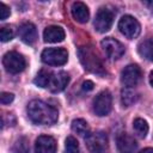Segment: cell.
Instances as JSON below:
<instances>
[{"instance_id": "6da1fadb", "label": "cell", "mask_w": 153, "mask_h": 153, "mask_svg": "<svg viewBox=\"0 0 153 153\" xmlns=\"http://www.w3.org/2000/svg\"><path fill=\"white\" fill-rule=\"evenodd\" d=\"M26 111L29 118L35 124L50 126L54 124L59 118V112L54 106L38 99L31 100L27 104Z\"/></svg>"}, {"instance_id": "7a4b0ae2", "label": "cell", "mask_w": 153, "mask_h": 153, "mask_svg": "<svg viewBox=\"0 0 153 153\" xmlns=\"http://www.w3.org/2000/svg\"><path fill=\"white\" fill-rule=\"evenodd\" d=\"M78 56H79V60H80L82 67L85 68V71H87L92 74L100 75V76H103L106 73L100 59L94 53L92 47H87V45L80 47L78 49Z\"/></svg>"}, {"instance_id": "3957f363", "label": "cell", "mask_w": 153, "mask_h": 153, "mask_svg": "<svg viewBox=\"0 0 153 153\" xmlns=\"http://www.w3.org/2000/svg\"><path fill=\"white\" fill-rule=\"evenodd\" d=\"M2 65L8 73L18 74L25 69L26 61L22 54L17 51H8L2 57Z\"/></svg>"}, {"instance_id": "277c9868", "label": "cell", "mask_w": 153, "mask_h": 153, "mask_svg": "<svg viewBox=\"0 0 153 153\" xmlns=\"http://www.w3.org/2000/svg\"><path fill=\"white\" fill-rule=\"evenodd\" d=\"M41 59L50 66H62L68 60V53L63 48H47L42 51Z\"/></svg>"}, {"instance_id": "5b68a950", "label": "cell", "mask_w": 153, "mask_h": 153, "mask_svg": "<svg viewBox=\"0 0 153 153\" xmlns=\"http://www.w3.org/2000/svg\"><path fill=\"white\" fill-rule=\"evenodd\" d=\"M85 142L90 153H105L108 149V136L103 131L90 133V135L85 137Z\"/></svg>"}, {"instance_id": "8992f818", "label": "cell", "mask_w": 153, "mask_h": 153, "mask_svg": "<svg viewBox=\"0 0 153 153\" xmlns=\"http://www.w3.org/2000/svg\"><path fill=\"white\" fill-rule=\"evenodd\" d=\"M118 29L123 36H126L129 39H133L139 36L141 31L140 23L133 17V16H123L118 22Z\"/></svg>"}, {"instance_id": "52a82bcc", "label": "cell", "mask_w": 153, "mask_h": 153, "mask_svg": "<svg viewBox=\"0 0 153 153\" xmlns=\"http://www.w3.org/2000/svg\"><path fill=\"white\" fill-rule=\"evenodd\" d=\"M112 108V97L109 91L99 92L93 100V111L98 116H106Z\"/></svg>"}, {"instance_id": "ba28073f", "label": "cell", "mask_w": 153, "mask_h": 153, "mask_svg": "<svg viewBox=\"0 0 153 153\" xmlns=\"http://www.w3.org/2000/svg\"><path fill=\"white\" fill-rule=\"evenodd\" d=\"M112 23H114V12L106 7L99 8V11L96 14L94 23H93L94 29L98 32L103 33V32H106L111 29Z\"/></svg>"}, {"instance_id": "9c48e42d", "label": "cell", "mask_w": 153, "mask_h": 153, "mask_svg": "<svg viewBox=\"0 0 153 153\" xmlns=\"http://www.w3.org/2000/svg\"><path fill=\"white\" fill-rule=\"evenodd\" d=\"M100 47H102L103 51L105 53V55L109 59H112V60H117V59H120L124 54L123 44L120 41L112 38V37L104 38L100 42Z\"/></svg>"}, {"instance_id": "30bf717a", "label": "cell", "mask_w": 153, "mask_h": 153, "mask_svg": "<svg viewBox=\"0 0 153 153\" xmlns=\"http://www.w3.org/2000/svg\"><path fill=\"white\" fill-rule=\"evenodd\" d=\"M141 79V69L137 65H128L121 73V81L126 87H134Z\"/></svg>"}, {"instance_id": "8fae6325", "label": "cell", "mask_w": 153, "mask_h": 153, "mask_svg": "<svg viewBox=\"0 0 153 153\" xmlns=\"http://www.w3.org/2000/svg\"><path fill=\"white\" fill-rule=\"evenodd\" d=\"M56 141L53 136L41 135L36 139L35 142V152L36 153H56Z\"/></svg>"}, {"instance_id": "7c38bea8", "label": "cell", "mask_w": 153, "mask_h": 153, "mask_svg": "<svg viewBox=\"0 0 153 153\" xmlns=\"http://www.w3.org/2000/svg\"><path fill=\"white\" fill-rule=\"evenodd\" d=\"M117 148L120 153H135L137 148V143L133 136L127 133H120L116 137Z\"/></svg>"}, {"instance_id": "4fadbf2b", "label": "cell", "mask_w": 153, "mask_h": 153, "mask_svg": "<svg viewBox=\"0 0 153 153\" xmlns=\"http://www.w3.org/2000/svg\"><path fill=\"white\" fill-rule=\"evenodd\" d=\"M68 82H69V75L66 72L53 73L51 74V78H50V82H49L48 88L51 92L57 93V92L63 91L66 88V86L68 85Z\"/></svg>"}, {"instance_id": "5bb4252c", "label": "cell", "mask_w": 153, "mask_h": 153, "mask_svg": "<svg viewBox=\"0 0 153 153\" xmlns=\"http://www.w3.org/2000/svg\"><path fill=\"white\" fill-rule=\"evenodd\" d=\"M18 36L26 44H33L37 39V30L32 23H23L18 27Z\"/></svg>"}, {"instance_id": "9a60e30c", "label": "cell", "mask_w": 153, "mask_h": 153, "mask_svg": "<svg viewBox=\"0 0 153 153\" xmlns=\"http://www.w3.org/2000/svg\"><path fill=\"white\" fill-rule=\"evenodd\" d=\"M43 38L48 43H59L65 39V30L57 25L47 26L43 31Z\"/></svg>"}, {"instance_id": "2e32d148", "label": "cell", "mask_w": 153, "mask_h": 153, "mask_svg": "<svg viewBox=\"0 0 153 153\" xmlns=\"http://www.w3.org/2000/svg\"><path fill=\"white\" fill-rule=\"evenodd\" d=\"M71 12H72V16H73V18H74L75 22L81 23V24L88 22L90 12H88L87 6L84 2H81V1L73 2L72 8H71Z\"/></svg>"}, {"instance_id": "e0dca14e", "label": "cell", "mask_w": 153, "mask_h": 153, "mask_svg": "<svg viewBox=\"0 0 153 153\" xmlns=\"http://www.w3.org/2000/svg\"><path fill=\"white\" fill-rule=\"evenodd\" d=\"M137 51L141 57H143L147 61L153 62V38H146L137 45Z\"/></svg>"}, {"instance_id": "ac0fdd59", "label": "cell", "mask_w": 153, "mask_h": 153, "mask_svg": "<svg viewBox=\"0 0 153 153\" xmlns=\"http://www.w3.org/2000/svg\"><path fill=\"white\" fill-rule=\"evenodd\" d=\"M72 130L84 137H87L90 135V126L82 118H76L72 121Z\"/></svg>"}, {"instance_id": "d6986e66", "label": "cell", "mask_w": 153, "mask_h": 153, "mask_svg": "<svg viewBox=\"0 0 153 153\" xmlns=\"http://www.w3.org/2000/svg\"><path fill=\"white\" fill-rule=\"evenodd\" d=\"M137 98H139L137 93L131 87H126V88L122 90L121 100H122V104L124 106H130L131 104H134L137 100Z\"/></svg>"}, {"instance_id": "ffe728a7", "label": "cell", "mask_w": 153, "mask_h": 153, "mask_svg": "<svg viewBox=\"0 0 153 153\" xmlns=\"http://www.w3.org/2000/svg\"><path fill=\"white\" fill-rule=\"evenodd\" d=\"M133 129L139 137L143 139V137H146L149 127H148V123L143 118H135L133 122Z\"/></svg>"}, {"instance_id": "44dd1931", "label": "cell", "mask_w": 153, "mask_h": 153, "mask_svg": "<svg viewBox=\"0 0 153 153\" xmlns=\"http://www.w3.org/2000/svg\"><path fill=\"white\" fill-rule=\"evenodd\" d=\"M51 74H53V73L49 72V71H47V69H41V71L37 73L35 80H33L35 85H37V86H39V87H43V88L48 87V86H49V82H50Z\"/></svg>"}, {"instance_id": "7402d4cb", "label": "cell", "mask_w": 153, "mask_h": 153, "mask_svg": "<svg viewBox=\"0 0 153 153\" xmlns=\"http://www.w3.org/2000/svg\"><path fill=\"white\" fill-rule=\"evenodd\" d=\"M65 148H66V153H80L79 143H78L76 139L72 135L67 136V139L65 141Z\"/></svg>"}, {"instance_id": "603a6c76", "label": "cell", "mask_w": 153, "mask_h": 153, "mask_svg": "<svg viewBox=\"0 0 153 153\" xmlns=\"http://www.w3.org/2000/svg\"><path fill=\"white\" fill-rule=\"evenodd\" d=\"M12 151L13 153H29V143H27V140L25 137H19L13 147H12Z\"/></svg>"}, {"instance_id": "cb8c5ba5", "label": "cell", "mask_w": 153, "mask_h": 153, "mask_svg": "<svg viewBox=\"0 0 153 153\" xmlns=\"http://www.w3.org/2000/svg\"><path fill=\"white\" fill-rule=\"evenodd\" d=\"M14 33H13V30L10 27V26H2L1 30H0V39L1 42H8L13 38Z\"/></svg>"}, {"instance_id": "d4e9b609", "label": "cell", "mask_w": 153, "mask_h": 153, "mask_svg": "<svg viewBox=\"0 0 153 153\" xmlns=\"http://www.w3.org/2000/svg\"><path fill=\"white\" fill-rule=\"evenodd\" d=\"M10 14H11L10 7L1 2V4H0V19H1V20H5V19H7V18L10 17Z\"/></svg>"}, {"instance_id": "484cf974", "label": "cell", "mask_w": 153, "mask_h": 153, "mask_svg": "<svg viewBox=\"0 0 153 153\" xmlns=\"http://www.w3.org/2000/svg\"><path fill=\"white\" fill-rule=\"evenodd\" d=\"M13 99H14V94L10 92H2L0 96L1 104H10L11 102H13Z\"/></svg>"}, {"instance_id": "4316f807", "label": "cell", "mask_w": 153, "mask_h": 153, "mask_svg": "<svg viewBox=\"0 0 153 153\" xmlns=\"http://www.w3.org/2000/svg\"><path fill=\"white\" fill-rule=\"evenodd\" d=\"M93 86H94V84L91 81V80H86V81H84L82 82V86H81V88L84 90V91H91V90H93Z\"/></svg>"}, {"instance_id": "83f0119b", "label": "cell", "mask_w": 153, "mask_h": 153, "mask_svg": "<svg viewBox=\"0 0 153 153\" xmlns=\"http://www.w3.org/2000/svg\"><path fill=\"white\" fill-rule=\"evenodd\" d=\"M140 153H153V148H145Z\"/></svg>"}, {"instance_id": "f1b7e54d", "label": "cell", "mask_w": 153, "mask_h": 153, "mask_svg": "<svg viewBox=\"0 0 153 153\" xmlns=\"http://www.w3.org/2000/svg\"><path fill=\"white\" fill-rule=\"evenodd\" d=\"M149 82H151V85L153 86V71L149 73Z\"/></svg>"}]
</instances>
